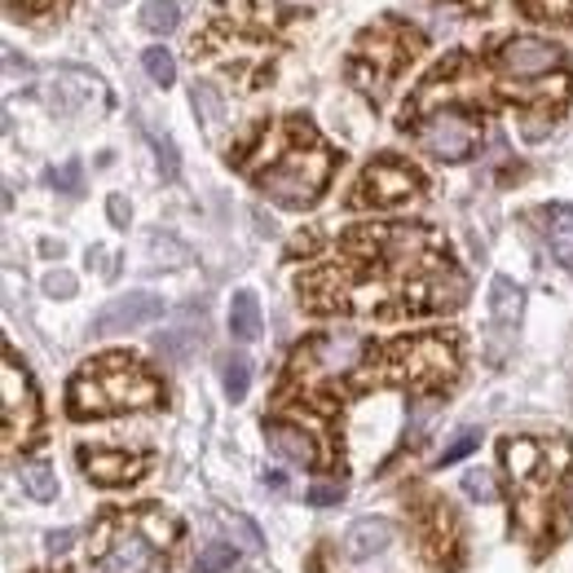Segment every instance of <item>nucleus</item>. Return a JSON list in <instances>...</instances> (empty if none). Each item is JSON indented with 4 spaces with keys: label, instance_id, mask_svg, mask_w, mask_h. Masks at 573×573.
I'll return each mask as SVG.
<instances>
[{
    "label": "nucleus",
    "instance_id": "nucleus-12",
    "mask_svg": "<svg viewBox=\"0 0 573 573\" xmlns=\"http://www.w3.org/2000/svg\"><path fill=\"white\" fill-rule=\"evenodd\" d=\"M423 194V177L397 159V155H380L367 164V172L358 177L354 194H349V207H397V203H410Z\"/></svg>",
    "mask_w": 573,
    "mask_h": 573
},
{
    "label": "nucleus",
    "instance_id": "nucleus-27",
    "mask_svg": "<svg viewBox=\"0 0 573 573\" xmlns=\"http://www.w3.org/2000/svg\"><path fill=\"white\" fill-rule=\"evenodd\" d=\"M235 560H239V547H229V542H212L207 551H199L194 573H225Z\"/></svg>",
    "mask_w": 573,
    "mask_h": 573
},
{
    "label": "nucleus",
    "instance_id": "nucleus-10",
    "mask_svg": "<svg viewBox=\"0 0 573 573\" xmlns=\"http://www.w3.org/2000/svg\"><path fill=\"white\" fill-rule=\"evenodd\" d=\"M415 142L432 155V159H445V164H464L477 155L481 146V124L473 120L468 110L458 106H445V110H428L415 120Z\"/></svg>",
    "mask_w": 573,
    "mask_h": 573
},
{
    "label": "nucleus",
    "instance_id": "nucleus-23",
    "mask_svg": "<svg viewBox=\"0 0 573 573\" xmlns=\"http://www.w3.org/2000/svg\"><path fill=\"white\" fill-rule=\"evenodd\" d=\"M19 481H23V490H27L36 503H53V499H58V481H53V473H49L45 464H23Z\"/></svg>",
    "mask_w": 573,
    "mask_h": 573
},
{
    "label": "nucleus",
    "instance_id": "nucleus-30",
    "mask_svg": "<svg viewBox=\"0 0 573 573\" xmlns=\"http://www.w3.org/2000/svg\"><path fill=\"white\" fill-rule=\"evenodd\" d=\"M49 181H53V190H62V194H80V190H84V168H80L75 159H67L62 168L49 172Z\"/></svg>",
    "mask_w": 573,
    "mask_h": 573
},
{
    "label": "nucleus",
    "instance_id": "nucleus-16",
    "mask_svg": "<svg viewBox=\"0 0 573 573\" xmlns=\"http://www.w3.org/2000/svg\"><path fill=\"white\" fill-rule=\"evenodd\" d=\"M155 318H164V300L151 291H129V296H115L110 305L97 309L93 335H124V331H138Z\"/></svg>",
    "mask_w": 573,
    "mask_h": 573
},
{
    "label": "nucleus",
    "instance_id": "nucleus-17",
    "mask_svg": "<svg viewBox=\"0 0 573 573\" xmlns=\"http://www.w3.org/2000/svg\"><path fill=\"white\" fill-rule=\"evenodd\" d=\"M542 239L551 248V256L560 265L573 270V203H556V207H542Z\"/></svg>",
    "mask_w": 573,
    "mask_h": 573
},
{
    "label": "nucleus",
    "instance_id": "nucleus-20",
    "mask_svg": "<svg viewBox=\"0 0 573 573\" xmlns=\"http://www.w3.org/2000/svg\"><path fill=\"white\" fill-rule=\"evenodd\" d=\"M521 305H525V296H521V287L512 283V278H494V287H490V313H494V326H516L521 322Z\"/></svg>",
    "mask_w": 573,
    "mask_h": 573
},
{
    "label": "nucleus",
    "instance_id": "nucleus-8",
    "mask_svg": "<svg viewBox=\"0 0 573 573\" xmlns=\"http://www.w3.org/2000/svg\"><path fill=\"white\" fill-rule=\"evenodd\" d=\"M419 49H423V36H419L415 27H406V23H397V19H380L375 27H367V32L358 36L354 58H349V80H354L362 93L380 97V93L415 62Z\"/></svg>",
    "mask_w": 573,
    "mask_h": 573
},
{
    "label": "nucleus",
    "instance_id": "nucleus-24",
    "mask_svg": "<svg viewBox=\"0 0 573 573\" xmlns=\"http://www.w3.org/2000/svg\"><path fill=\"white\" fill-rule=\"evenodd\" d=\"M177 23H181L177 0H151V5L142 10V27H146V32H155V36L177 32Z\"/></svg>",
    "mask_w": 573,
    "mask_h": 573
},
{
    "label": "nucleus",
    "instance_id": "nucleus-1",
    "mask_svg": "<svg viewBox=\"0 0 573 573\" xmlns=\"http://www.w3.org/2000/svg\"><path fill=\"white\" fill-rule=\"evenodd\" d=\"M296 291L313 313L419 318L464 305L468 278L458 274L445 239L428 225H358L331 256L313 261Z\"/></svg>",
    "mask_w": 573,
    "mask_h": 573
},
{
    "label": "nucleus",
    "instance_id": "nucleus-18",
    "mask_svg": "<svg viewBox=\"0 0 573 573\" xmlns=\"http://www.w3.org/2000/svg\"><path fill=\"white\" fill-rule=\"evenodd\" d=\"M393 542V525L384 521V516H362L354 529H349V538H344V551H349L354 560H371L375 551H384Z\"/></svg>",
    "mask_w": 573,
    "mask_h": 573
},
{
    "label": "nucleus",
    "instance_id": "nucleus-22",
    "mask_svg": "<svg viewBox=\"0 0 573 573\" xmlns=\"http://www.w3.org/2000/svg\"><path fill=\"white\" fill-rule=\"evenodd\" d=\"M525 10V19L534 23H556V27H573V0H516Z\"/></svg>",
    "mask_w": 573,
    "mask_h": 573
},
{
    "label": "nucleus",
    "instance_id": "nucleus-15",
    "mask_svg": "<svg viewBox=\"0 0 573 573\" xmlns=\"http://www.w3.org/2000/svg\"><path fill=\"white\" fill-rule=\"evenodd\" d=\"M80 468H84V477L93 481V486H106V490H115V486H133V481H142L146 473H151V454H142V450H110V445H80Z\"/></svg>",
    "mask_w": 573,
    "mask_h": 573
},
{
    "label": "nucleus",
    "instance_id": "nucleus-31",
    "mask_svg": "<svg viewBox=\"0 0 573 573\" xmlns=\"http://www.w3.org/2000/svg\"><path fill=\"white\" fill-rule=\"evenodd\" d=\"M464 494H468V499H481V503H490L499 490H494L490 473H468V477H464Z\"/></svg>",
    "mask_w": 573,
    "mask_h": 573
},
{
    "label": "nucleus",
    "instance_id": "nucleus-34",
    "mask_svg": "<svg viewBox=\"0 0 573 573\" xmlns=\"http://www.w3.org/2000/svg\"><path fill=\"white\" fill-rule=\"evenodd\" d=\"M339 499H344V486H339V481H322V486L309 490V503H313V508H331V503H339Z\"/></svg>",
    "mask_w": 573,
    "mask_h": 573
},
{
    "label": "nucleus",
    "instance_id": "nucleus-25",
    "mask_svg": "<svg viewBox=\"0 0 573 573\" xmlns=\"http://www.w3.org/2000/svg\"><path fill=\"white\" fill-rule=\"evenodd\" d=\"M190 102H194V110H199V120H203L207 129H216V124L225 120V102H220V93H216L212 84H194Z\"/></svg>",
    "mask_w": 573,
    "mask_h": 573
},
{
    "label": "nucleus",
    "instance_id": "nucleus-4",
    "mask_svg": "<svg viewBox=\"0 0 573 573\" xmlns=\"http://www.w3.org/2000/svg\"><path fill=\"white\" fill-rule=\"evenodd\" d=\"M371 362V344L354 331H322L309 335L300 349L291 354L287 367V384H283V402H309L318 410H331L344 393V384L358 389L362 367Z\"/></svg>",
    "mask_w": 573,
    "mask_h": 573
},
{
    "label": "nucleus",
    "instance_id": "nucleus-33",
    "mask_svg": "<svg viewBox=\"0 0 573 573\" xmlns=\"http://www.w3.org/2000/svg\"><path fill=\"white\" fill-rule=\"evenodd\" d=\"M45 291L58 296V300H67V296H75V278L67 270H53V274H45Z\"/></svg>",
    "mask_w": 573,
    "mask_h": 573
},
{
    "label": "nucleus",
    "instance_id": "nucleus-35",
    "mask_svg": "<svg viewBox=\"0 0 573 573\" xmlns=\"http://www.w3.org/2000/svg\"><path fill=\"white\" fill-rule=\"evenodd\" d=\"M71 542H75V534H71V529H53V534H49V538H45V547H49V551H53V556H58V551H67V547H71Z\"/></svg>",
    "mask_w": 573,
    "mask_h": 573
},
{
    "label": "nucleus",
    "instance_id": "nucleus-9",
    "mask_svg": "<svg viewBox=\"0 0 573 573\" xmlns=\"http://www.w3.org/2000/svg\"><path fill=\"white\" fill-rule=\"evenodd\" d=\"M490 71H494V88L508 97L512 88L521 84H534V80H547L556 71H564V53L551 45V40H538V36H508L494 53H490Z\"/></svg>",
    "mask_w": 573,
    "mask_h": 573
},
{
    "label": "nucleus",
    "instance_id": "nucleus-13",
    "mask_svg": "<svg viewBox=\"0 0 573 573\" xmlns=\"http://www.w3.org/2000/svg\"><path fill=\"white\" fill-rule=\"evenodd\" d=\"M410 525H415V542L423 547V556L441 569H454L458 564V551H464V534H458V516L445 499L437 494H423L415 499L410 508Z\"/></svg>",
    "mask_w": 573,
    "mask_h": 573
},
{
    "label": "nucleus",
    "instance_id": "nucleus-11",
    "mask_svg": "<svg viewBox=\"0 0 573 573\" xmlns=\"http://www.w3.org/2000/svg\"><path fill=\"white\" fill-rule=\"evenodd\" d=\"M0 406H5V445L27 450L40 432V397L14 349H5V367H0Z\"/></svg>",
    "mask_w": 573,
    "mask_h": 573
},
{
    "label": "nucleus",
    "instance_id": "nucleus-21",
    "mask_svg": "<svg viewBox=\"0 0 573 573\" xmlns=\"http://www.w3.org/2000/svg\"><path fill=\"white\" fill-rule=\"evenodd\" d=\"M220 384H225V397H229V402H243V397H248V384H252V362H248L243 354L220 358Z\"/></svg>",
    "mask_w": 573,
    "mask_h": 573
},
{
    "label": "nucleus",
    "instance_id": "nucleus-3",
    "mask_svg": "<svg viewBox=\"0 0 573 573\" xmlns=\"http://www.w3.org/2000/svg\"><path fill=\"white\" fill-rule=\"evenodd\" d=\"M243 172L256 181L265 199L278 207H313L335 172V151L318 138V129L300 115L274 120L261 129L256 146L243 155Z\"/></svg>",
    "mask_w": 573,
    "mask_h": 573
},
{
    "label": "nucleus",
    "instance_id": "nucleus-14",
    "mask_svg": "<svg viewBox=\"0 0 573 573\" xmlns=\"http://www.w3.org/2000/svg\"><path fill=\"white\" fill-rule=\"evenodd\" d=\"M265 441L278 458L296 468H331L335 464V450H331V437L313 423H305L300 415H274L265 419Z\"/></svg>",
    "mask_w": 573,
    "mask_h": 573
},
{
    "label": "nucleus",
    "instance_id": "nucleus-2",
    "mask_svg": "<svg viewBox=\"0 0 573 573\" xmlns=\"http://www.w3.org/2000/svg\"><path fill=\"white\" fill-rule=\"evenodd\" d=\"M499 458L512 490V529L534 556H547L569 534L573 445L564 437H503Z\"/></svg>",
    "mask_w": 573,
    "mask_h": 573
},
{
    "label": "nucleus",
    "instance_id": "nucleus-5",
    "mask_svg": "<svg viewBox=\"0 0 573 573\" xmlns=\"http://www.w3.org/2000/svg\"><path fill=\"white\" fill-rule=\"evenodd\" d=\"M177 534H181L177 516H168L155 503H142L124 512H102L88 551L102 573H151L159 556L177 542Z\"/></svg>",
    "mask_w": 573,
    "mask_h": 573
},
{
    "label": "nucleus",
    "instance_id": "nucleus-37",
    "mask_svg": "<svg viewBox=\"0 0 573 573\" xmlns=\"http://www.w3.org/2000/svg\"><path fill=\"white\" fill-rule=\"evenodd\" d=\"M265 486H270L274 494H283V490H287V477H283V473H265Z\"/></svg>",
    "mask_w": 573,
    "mask_h": 573
},
{
    "label": "nucleus",
    "instance_id": "nucleus-6",
    "mask_svg": "<svg viewBox=\"0 0 573 573\" xmlns=\"http://www.w3.org/2000/svg\"><path fill=\"white\" fill-rule=\"evenodd\" d=\"M458 380V335L450 331H419L402 335L384 349H371V362L362 367L358 389L389 384L406 393H441Z\"/></svg>",
    "mask_w": 573,
    "mask_h": 573
},
{
    "label": "nucleus",
    "instance_id": "nucleus-28",
    "mask_svg": "<svg viewBox=\"0 0 573 573\" xmlns=\"http://www.w3.org/2000/svg\"><path fill=\"white\" fill-rule=\"evenodd\" d=\"M477 445H481V428H464V432H458V437L437 454V468H450V464H458V458H468Z\"/></svg>",
    "mask_w": 573,
    "mask_h": 573
},
{
    "label": "nucleus",
    "instance_id": "nucleus-29",
    "mask_svg": "<svg viewBox=\"0 0 573 573\" xmlns=\"http://www.w3.org/2000/svg\"><path fill=\"white\" fill-rule=\"evenodd\" d=\"M142 67H146V75H151L155 84H164V88L177 80V62H172L168 49H146V53H142Z\"/></svg>",
    "mask_w": 573,
    "mask_h": 573
},
{
    "label": "nucleus",
    "instance_id": "nucleus-26",
    "mask_svg": "<svg viewBox=\"0 0 573 573\" xmlns=\"http://www.w3.org/2000/svg\"><path fill=\"white\" fill-rule=\"evenodd\" d=\"M194 339H199V331L194 326H177V331H164L159 335V354L168 358V362H181L190 349H194Z\"/></svg>",
    "mask_w": 573,
    "mask_h": 573
},
{
    "label": "nucleus",
    "instance_id": "nucleus-19",
    "mask_svg": "<svg viewBox=\"0 0 573 573\" xmlns=\"http://www.w3.org/2000/svg\"><path fill=\"white\" fill-rule=\"evenodd\" d=\"M229 335L235 339H256L261 335V305L252 291H235L229 300Z\"/></svg>",
    "mask_w": 573,
    "mask_h": 573
},
{
    "label": "nucleus",
    "instance_id": "nucleus-7",
    "mask_svg": "<svg viewBox=\"0 0 573 573\" xmlns=\"http://www.w3.org/2000/svg\"><path fill=\"white\" fill-rule=\"evenodd\" d=\"M164 402V384L129 354H102L84 362L67 389V410L75 419H106L124 410H151Z\"/></svg>",
    "mask_w": 573,
    "mask_h": 573
},
{
    "label": "nucleus",
    "instance_id": "nucleus-36",
    "mask_svg": "<svg viewBox=\"0 0 573 573\" xmlns=\"http://www.w3.org/2000/svg\"><path fill=\"white\" fill-rule=\"evenodd\" d=\"M106 207H110V220H115V225H129V203H124V194H110Z\"/></svg>",
    "mask_w": 573,
    "mask_h": 573
},
{
    "label": "nucleus",
    "instance_id": "nucleus-32",
    "mask_svg": "<svg viewBox=\"0 0 573 573\" xmlns=\"http://www.w3.org/2000/svg\"><path fill=\"white\" fill-rule=\"evenodd\" d=\"M151 142H155V155H159V172L172 181L177 177V146L168 138H155V133H151Z\"/></svg>",
    "mask_w": 573,
    "mask_h": 573
}]
</instances>
